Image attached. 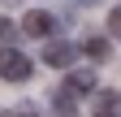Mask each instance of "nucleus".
<instances>
[{"label": "nucleus", "mask_w": 121, "mask_h": 117, "mask_svg": "<svg viewBox=\"0 0 121 117\" xmlns=\"http://www.w3.org/2000/svg\"><path fill=\"white\" fill-rule=\"evenodd\" d=\"M13 43H17V26L9 18H0V48H13Z\"/></svg>", "instance_id": "nucleus-7"}, {"label": "nucleus", "mask_w": 121, "mask_h": 117, "mask_svg": "<svg viewBox=\"0 0 121 117\" xmlns=\"http://www.w3.org/2000/svg\"><path fill=\"white\" fill-rule=\"evenodd\" d=\"M82 52L91 56V61H108V39H104V35H91V39H82Z\"/></svg>", "instance_id": "nucleus-6"}, {"label": "nucleus", "mask_w": 121, "mask_h": 117, "mask_svg": "<svg viewBox=\"0 0 121 117\" xmlns=\"http://www.w3.org/2000/svg\"><path fill=\"white\" fill-rule=\"evenodd\" d=\"M95 117H121V113H95Z\"/></svg>", "instance_id": "nucleus-9"}, {"label": "nucleus", "mask_w": 121, "mask_h": 117, "mask_svg": "<svg viewBox=\"0 0 121 117\" xmlns=\"http://www.w3.org/2000/svg\"><path fill=\"white\" fill-rule=\"evenodd\" d=\"M108 35L121 39V9H108Z\"/></svg>", "instance_id": "nucleus-8"}, {"label": "nucleus", "mask_w": 121, "mask_h": 117, "mask_svg": "<svg viewBox=\"0 0 121 117\" xmlns=\"http://www.w3.org/2000/svg\"><path fill=\"white\" fill-rule=\"evenodd\" d=\"M65 87H69L73 95H86V91H95V69H69Z\"/></svg>", "instance_id": "nucleus-5"}, {"label": "nucleus", "mask_w": 121, "mask_h": 117, "mask_svg": "<svg viewBox=\"0 0 121 117\" xmlns=\"http://www.w3.org/2000/svg\"><path fill=\"white\" fill-rule=\"evenodd\" d=\"M35 74V65H30V56L17 52V48H0V78L4 82H26Z\"/></svg>", "instance_id": "nucleus-1"}, {"label": "nucleus", "mask_w": 121, "mask_h": 117, "mask_svg": "<svg viewBox=\"0 0 121 117\" xmlns=\"http://www.w3.org/2000/svg\"><path fill=\"white\" fill-rule=\"evenodd\" d=\"M22 31H26L30 39H48V35L56 31V22H52V13H43V9H30L26 18H22Z\"/></svg>", "instance_id": "nucleus-3"}, {"label": "nucleus", "mask_w": 121, "mask_h": 117, "mask_svg": "<svg viewBox=\"0 0 121 117\" xmlns=\"http://www.w3.org/2000/svg\"><path fill=\"white\" fill-rule=\"evenodd\" d=\"M73 56H78V43L52 39L48 48H43V65H52V69H69V65H73Z\"/></svg>", "instance_id": "nucleus-2"}, {"label": "nucleus", "mask_w": 121, "mask_h": 117, "mask_svg": "<svg viewBox=\"0 0 121 117\" xmlns=\"http://www.w3.org/2000/svg\"><path fill=\"white\" fill-rule=\"evenodd\" d=\"M52 113H56V117H78V95H73L69 87L52 91Z\"/></svg>", "instance_id": "nucleus-4"}]
</instances>
